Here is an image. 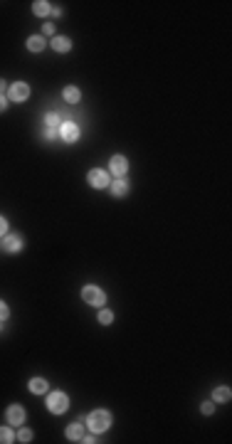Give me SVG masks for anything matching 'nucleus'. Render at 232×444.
<instances>
[{
    "label": "nucleus",
    "mask_w": 232,
    "mask_h": 444,
    "mask_svg": "<svg viewBox=\"0 0 232 444\" xmlns=\"http://www.w3.org/2000/svg\"><path fill=\"white\" fill-rule=\"evenodd\" d=\"M87 425H89V429H92L94 434L106 432V429L111 427V412H109V410H94V412H89Z\"/></svg>",
    "instance_id": "1"
},
{
    "label": "nucleus",
    "mask_w": 232,
    "mask_h": 444,
    "mask_svg": "<svg viewBox=\"0 0 232 444\" xmlns=\"http://www.w3.org/2000/svg\"><path fill=\"white\" fill-rule=\"evenodd\" d=\"M67 407H69V397H67V392L55 390V392L47 395V410H50L52 415H62V412H67Z\"/></svg>",
    "instance_id": "2"
},
{
    "label": "nucleus",
    "mask_w": 232,
    "mask_h": 444,
    "mask_svg": "<svg viewBox=\"0 0 232 444\" xmlns=\"http://www.w3.org/2000/svg\"><path fill=\"white\" fill-rule=\"evenodd\" d=\"M82 299H84L89 306H97V309H101V306L106 304V294H104L99 286H94V284H87V286L82 289Z\"/></svg>",
    "instance_id": "3"
},
{
    "label": "nucleus",
    "mask_w": 232,
    "mask_h": 444,
    "mask_svg": "<svg viewBox=\"0 0 232 444\" xmlns=\"http://www.w3.org/2000/svg\"><path fill=\"white\" fill-rule=\"evenodd\" d=\"M87 180H89V185L92 188H97V190H101V188H109V173L106 170H101V168H92L89 170V175H87Z\"/></svg>",
    "instance_id": "4"
},
{
    "label": "nucleus",
    "mask_w": 232,
    "mask_h": 444,
    "mask_svg": "<svg viewBox=\"0 0 232 444\" xmlns=\"http://www.w3.org/2000/svg\"><path fill=\"white\" fill-rule=\"evenodd\" d=\"M30 96V84H25V82H15V84H10L8 87V99L10 101H25Z\"/></svg>",
    "instance_id": "5"
},
{
    "label": "nucleus",
    "mask_w": 232,
    "mask_h": 444,
    "mask_svg": "<svg viewBox=\"0 0 232 444\" xmlns=\"http://www.w3.org/2000/svg\"><path fill=\"white\" fill-rule=\"evenodd\" d=\"M5 420L10 422V427H20L25 422V407L22 405H10L5 410Z\"/></svg>",
    "instance_id": "6"
},
{
    "label": "nucleus",
    "mask_w": 232,
    "mask_h": 444,
    "mask_svg": "<svg viewBox=\"0 0 232 444\" xmlns=\"http://www.w3.org/2000/svg\"><path fill=\"white\" fill-rule=\"evenodd\" d=\"M59 136H62V141H64V143H77V138H79V126L74 124V121H67V124H62V129H59Z\"/></svg>",
    "instance_id": "7"
},
{
    "label": "nucleus",
    "mask_w": 232,
    "mask_h": 444,
    "mask_svg": "<svg viewBox=\"0 0 232 444\" xmlns=\"http://www.w3.org/2000/svg\"><path fill=\"white\" fill-rule=\"evenodd\" d=\"M109 170L114 173L116 178H124L126 170H129V161H126V156H111V161H109Z\"/></svg>",
    "instance_id": "8"
},
{
    "label": "nucleus",
    "mask_w": 232,
    "mask_h": 444,
    "mask_svg": "<svg viewBox=\"0 0 232 444\" xmlns=\"http://www.w3.org/2000/svg\"><path fill=\"white\" fill-rule=\"evenodd\" d=\"M3 249L5 252H10V254H15V252H20L22 249V237L20 235H3Z\"/></svg>",
    "instance_id": "9"
},
{
    "label": "nucleus",
    "mask_w": 232,
    "mask_h": 444,
    "mask_svg": "<svg viewBox=\"0 0 232 444\" xmlns=\"http://www.w3.org/2000/svg\"><path fill=\"white\" fill-rule=\"evenodd\" d=\"M109 190H111L114 198H126L129 195V180L126 178H116V180L109 183Z\"/></svg>",
    "instance_id": "10"
},
{
    "label": "nucleus",
    "mask_w": 232,
    "mask_h": 444,
    "mask_svg": "<svg viewBox=\"0 0 232 444\" xmlns=\"http://www.w3.org/2000/svg\"><path fill=\"white\" fill-rule=\"evenodd\" d=\"M64 434H67L69 442H82V437H84V427L79 425V422H74V425H69L67 429H64Z\"/></svg>",
    "instance_id": "11"
},
{
    "label": "nucleus",
    "mask_w": 232,
    "mask_h": 444,
    "mask_svg": "<svg viewBox=\"0 0 232 444\" xmlns=\"http://www.w3.org/2000/svg\"><path fill=\"white\" fill-rule=\"evenodd\" d=\"M52 50L55 52H69L72 50V40L69 37H52Z\"/></svg>",
    "instance_id": "12"
},
{
    "label": "nucleus",
    "mask_w": 232,
    "mask_h": 444,
    "mask_svg": "<svg viewBox=\"0 0 232 444\" xmlns=\"http://www.w3.org/2000/svg\"><path fill=\"white\" fill-rule=\"evenodd\" d=\"M27 388H30L32 395H45V392H47V380H45V378H32Z\"/></svg>",
    "instance_id": "13"
},
{
    "label": "nucleus",
    "mask_w": 232,
    "mask_h": 444,
    "mask_svg": "<svg viewBox=\"0 0 232 444\" xmlns=\"http://www.w3.org/2000/svg\"><path fill=\"white\" fill-rule=\"evenodd\" d=\"M62 96H64V101H67V104H79V99H82V92H79L77 87H64Z\"/></svg>",
    "instance_id": "14"
},
{
    "label": "nucleus",
    "mask_w": 232,
    "mask_h": 444,
    "mask_svg": "<svg viewBox=\"0 0 232 444\" xmlns=\"http://www.w3.org/2000/svg\"><path fill=\"white\" fill-rule=\"evenodd\" d=\"M32 13H35V15H50V13H52V5H50V3H47V0H35V3H32Z\"/></svg>",
    "instance_id": "15"
},
{
    "label": "nucleus",
    "mask_w": 232,
    "mask_h": 444,
    "mask_svg": "<svg viewBox=\"0 0 232 444\" xmlns=\"http://www.w3.org/2000/svg\"><path fill=\"white\" fill-rule=\"evenodd\" d=\"M230 397H232V390L225 388V385H222V388H215V390H213V402H227Z\"/></svg>",
    "instance_id": "16"
},
{
    "label": "nucleus",
    "mask_w": 232,
    "mask_h": 444,
    "mask_svg": "<svg viewBox=\"0 0 232 444\" xmlns=\"http://www.w3.org/2000/svg\"><path fill=\"white\" fill-rule=\"evenodd\" d=\"M27 50L30 52H42L45 50V37H40V35L27 37Z\"/></svg>",
    "instance_id": "17"
},
{
    "label": "nucleus",
    "mask_w": 232,
    "mask_h": 444,
    "mask_svg": "<svg viewBox=\"0 0 232 444\" xmlns=\"http://www.w3.org/2000/svg\"><path fill=\"white\" fill-rule=\"evenodd\" d=\"M10 442H15L13 429L10 427H0V444H10Z\"/></svg>",
    "instance_id": "18"
},
{
    "label": "nucleus",
    "mask_w": 232,
    "mask_h": 444,
    "mask_svg": "<svg viewBox=\"0 0 232 444\" xmlns=\"http://www.w3.org/2000/svg\"><path fill=\"white\" fill-rule=\"evenodd\" d=\"M97 321L101 323V326H109V323L114 321V314H111L109 309H101V311H99V316H97Z\"/></svg>",
    "instance_id": "19"
},
{
    "label": "nucleus",
    "mask_w": 232,
    "mask_h": 444,
    "mask_svg": "<svg viewBox=\"0 0 232 444\" xmlns=\"http://www.w3.org/2000/svg\"><path fill=\"white\" fill-rule=\"evenodd\" d=\"M15 439H18V442H32V429H27V427H20V432L18 434H15Z\"/></svg>",
    "instance_id": "20"
},
{
    "label": "nucleus",
    "mask_w": 232,
    "mask_h": 444,
    "mask_svg": "<svg viewBox=\"0 0 232 444\" xmlns=\"http://www.w3.org/2000/svg\"><path fill=\"white\" fill-rule=\"evenodd\" d=\"M45 124H47V129H59V114L50 111V114L45 116Z\"/></svg>",
    "instance_id": "21"
},
{
    "label": "nucleus",
    "mask_w": 232,
    "mask_h": 444,
    "mask_svg": "<svg viewBox=\"0 0 232 444\" xmlns=\"http://www.w3.org/2000/svg\"><path fill=\"white\" fill-rule=\"evenodd\" d=\"M200 412H203V415H213V412H215V402H213V400H210V402H203V405H200Z\"/></svg>",
    "instance_id": "22"
},
{
    "label": "nucleus",
    "mask_w": 232,
    "mask_h": 444,
    "mask_svg": "<svg viewBox=\"0 0 232 444\" xmlns=\"http://www.w3.org/2000/svg\"><path fill=\"white\" fill-rule=\"evenodd\" d=\"M10 316V309H8V304L5 301H0V321H5Z\"/></svg>",
    "instance_id": "23"
},
{
    "label": "nucleus",
    "mask_w": 232,
    "mask_h": 444,
    "mask_svg": "<svg viewBox=\"0 0 232 444\" xmlns=\"http://www.w3.org/2000/svg\"><path fill=\"white\" fill-rule=\"evenodd\" d=\"M3 235H8V222H5V217L0 215V237H3Z\"/></svg>",
    "instance_id": "24"
},
{
    "label": "nucleus",
    "mask_w": 232,
    "mask_h": 444,
    "mask_svg": "<svg viewBox=\"0 0 232 444\" xmlns=\"http://www.w3.org/2000/svg\"><path fill=\"white\" fill-rule=\"evenodd\" d=\"M5 109H8V96H5V94H0V114H3Z\"/></svg>",
    "instance_id": "25"
},
{
    "label": "nucleus",
    "mask_w": 232,
    "mask_h": 444,
    "mask_svg": "<svg viewBox=\"0 0 232 444\" xmlns=\"http://www.w3.org/2000/svg\"><path fill=\"white\" fill-rule=\"evenodd\" d=\"M45 138H50V141H52V138H57V129H47V131H45Z\"/></svg>",
    "instance_id": "26"
},
{
    "label": "nucleus",
    "mask_w": 232,
    "mask_h": 444,
    "mask_svg": "<svg viewBox=\"0 0 232 444\" xmlns=\"http://www.w3.org/2000/svg\"><path fill=\"white\" fill-rule=\"evenodd\" d=\"M42 30H45V35H55V25H52V22H47Z\"/></svg>",
    "instance_id": "27"
},
{
    "label": "nucleus",
    "mask_w": 232,
    "mask_h": 444,
    "mask_svg": "<svg viewBox=\"0 0 232 444\" xmlns=\"http://www.w3.org/2000/svg\"><path fill=\"white\" fill-rule=\"evenodd\" d=\"M5 89H8V82H5V79H0V94L5 92Z\"/></svg>",
    "instance_id": "28"
}]
</instances>
